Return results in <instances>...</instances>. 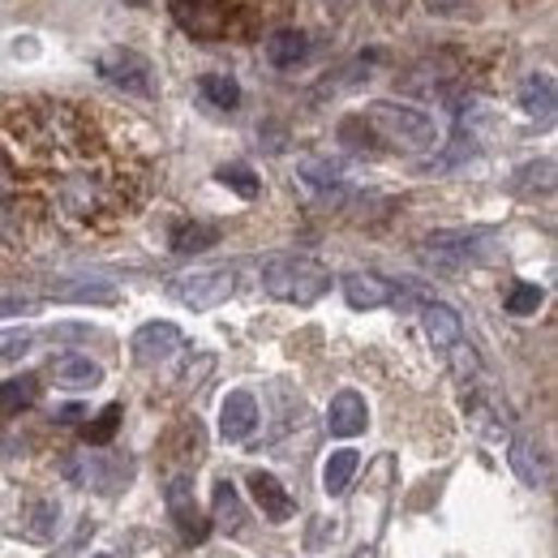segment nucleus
<instances>
[{"instance_id": "nucleus-1", "label": "nucleus", "mask_w": 558, "mask_h": 558, "mask_svg": "<svg viewBox=\"0 0 558 558\" xmlns=\"http://www.w3.org/2000/svg\"><path fill=\"white\" fill-rule=\"evenodd\" d=\"M361 121H369V130H374L378 138L387 142V146H400V150H434V146L442 142L438 121H434L429 112L413 108V104L374 99Z\"/></svg>"}, {"instance_id": "nucleus-2", "label": "nucleus", "mask_w": 558, "mask_h": 558, "mask_svg": "<svg viewBox=\"0 0 558 558\" xmlns=\"http://www.w3.org/2000/svg\"><path fill=\"white\" fill-rule=\"evenodd\" d=\"M263 288L276 301H292V305H314L327 288H331V271L314 258H271L263 267Z\"/></svg>"}, {"instance_id": "nucleus-3", "label": "nucleus", "mask_w": 558, "mask_h": 558, "mask_svg": "<svg viewBox=\"0 0 558 558\" xmlns=\"http://www.w3.org/2000/svg\"><path fill=\"white\" fill-rule=\"evenodd\" d=\"M57 203H61V210H65L70 219L90 223V219H99L104 210L121 207V190H117V181H108V177H99V172H90V168H77V172H70V177L61 181Z\"/></svg>"}, {"instance_id": "nucleus-4", "label": "nucleus", "mask_w": 558, "mask_h": 558, "mask_svg": "<svg viewBox=\"0 0 558 558\" xmlns=\"http://www.w3.org/2000/svg\"><path fill=\"white\" fill-rule=\"evenodd\" d=\"M486 254H489V232H434L421 245V258L434 271H442V276H456V271L482 263Z\"/></svg>"}, {"instance_id": "nucleus-5", "label": "nucleus", "mask_w": 558, "mask_h": 558, "mask_svg": "<svg viewBox=\"0 0 558 558\" xmlns=\"http://www.w3.org/2000/svg\"><path fill=\"white\" fill-rule=\"evenodd\" d=\"M95 73H99L104 82L121 86L125 95H142V99L155 95V65H150L142 52H134V48H108V52L95 61Z\"/></svg>"}, {"instance_id": "nucleus-6", "label": "nucleus", "mask_w": 558, "mask_h": 558, "mask_svg": "<svg viewBox=\"0 0 558 558\" xmlns=\"http://www.w3.org/2000/svg\"><path fill=\"white\" fill-rule=\"evenodd\" d=\"M232 288H236V276L223 271V267L219 271H190V276L168 279V292L181 305H190V310H215L219 301L232 296Z\"/></svg>"}, {"instance_id": "nucleus-7", "label": "nucleus", "mask_w": 558, "mask_h": 558, "mask_svg": "<svg viewBox=\"0 0 558 558\" xmlns=\"http://www.w3.org/2000/svg\"><path fill=\"white\" fill-rule=\"evenodd\" d=\"M163 498H168V511H172L181 537H185V542H207L210 520L203 515V507H198V498H194V477H190V473H172V477L163 482Z\"/></svg>"}, {"instance_id": "nucleus-8", "label": "nucleus", "mask_w": 558, "mask_h": 558, "mask_svg": "<svg viewBox=\"0 0 558 558\" xmlns=\"http://www.w3.org/2000/svg\"><path fill=\"white\" fill-rule=\"evenodd\" d=\"M70 473L73 482H82V486L90 489H104V494H112V489H121L130 482V464L121 456H104V451H90V447L70 456Z\"/></svg>"}, {"instance_id": "nucleus-9", "label": "nucleus", "mask_w": 558, "mask_h": 558, "mask_svg": "<svg viewBox=\"0 0 558 558\" xmlns=\"http://www.w3.org/2000/svg\"><path fill=\"white\" fill-rule=\"evenodd\" d=\"M511 473L524 482V486L533 489H550L555 482V456H550V447L546 442H537V438H511Z\"/></svg>"}, {"instance_id": "nucleus-10", "label": "nucleus", "mask_w": 558, "mask_h": 558, "mask_svg": "<svg viewBox=\"0 0 558 558\" xmlns=\"http://www.w3.org/2000/svg\"><path fill=\"white\" fill-rule=\"evenodd\" d=\"M172 13L194 39H219L228 31V9L219 0H172Z\"/></svg>"}, {"instance_id": "nucleus-11", "label": "nucleus", "mask_w": 558, "mask_h": 558, "mask_svg": "<svg viewBox=\"0 0 558 558\" xmlns=\"http://www.w3.org/2000/svg\"><path fill=\"white\" fill-rule=\"evenodd\" d=\"M130 349H134L142 365H159V361H168L172 352L181 349V327L177 323H142L134 331V340H130Z\"/></svg>"}, {"instance_id": "nucleus-12", "label": "nucleus", "mask_w": 558, "mask_h": 558, "mask_svg": "<svg viewBox=\"0 0 558 558\" xmlns=\"http://www.w3.org/2000/svg\"><path fill=\"white\" fill-rule=\"evenodd\" d=\"M258 425V400L250 391H228L223 409H219V434L228 442H245Z\"/></svg>"}, {"instance_id": "nucleus-13", "label": "nucleus", "mask_w": 558, "mask_h": 558, "mask_svg": "<svg viewBox=\"0 0 558 558\" xmlns=\"http://www.w3.org/2000/svg\"><path fill=\"white\" fill-rule=\"evenodd\" d=\"M267 61L276 65V70H301L305 61H310V35L305 31H296V26H279L267 35Z\"/></svg>"}, {"instance_id": "nucleus-14", "label": "nucleus", "mask_w": 558, "mask_h": 558, "mask_svg": "<svg viewBox=\"0 0 558 558\" xmlns=\"http://www.w3.org/2000/svg\"><path fill=\"white\" fill-rule=\"evenodd\" d=\"M250 494H254V502L263 507V515H267L271 524H283V520H292V511H296L292 494L279 486L276 473H250Z\"/></svg>"}, {"instance_id": "nucleus-15", "label": "nucleus", "mask_w": 558, "mask_h": 558, "mask_svg": "<svg viewBox=\"0 0 558 558\" xmlns=\"http://www.w3.org/2000/svg\"><path fill=\"white\" fill-rule=\"evenodd\" d=\"M344 296H349L352 310H378L396 296V283L374 276V271H352V276H344Z\"/></svg>"}, {"instance_id": "nucleus-16", "label": "nucleus", "mask_w": 558, "mask_h": 558, "mask_svg": "<svg viewBox=\"0 0 558 558\" xmlns=\"http://www.w3.org/2000/svg\"><path fill=\"white\" fill-rule=\"evenodd\" d=\"M365 421H369V409H365V400L356 391H340L331 400V409H327V429L336 438H356L365 429Z\"/></svg>"}, {"instance_id": "nucleus-17", "label": "nucleus", "mask_w": 558, "mask_h": 558, "mask_svg": "<svg viewBox=\"0 0 558 558\" xmlns=\"http://www.w3.org/2000/svg\"><path fill=\"white\" fill-rule=\"evenodd\" d=\"M421 327H425V336H429L434 349H451V344H460V336H464L460 314H456L451 305H442V301H434V305L421 310Z\"/></svg>"}, {"instance_id": "nucleus-18", "label": "nucleus", "mask_w": 558, "mask_h": 558, "mask_svg": "<svg viewBox=\"0 0 558 558\" xmlns=\"http://www.w3.org/2000/svg\"><path fill=\"white\" fill-rule=\"evenodd\" d=\"M52 378H57V387L86 391V387H99L104 369H99L90 356H82V352H65V356H57V361H52Z\"/></svg>"}, {"instance_id": "nucleus-19", "label": "nucleus", "mask_w": 558, "mask_h": 558, "mask_svg": "<svg viewBox=\"0 0 558 558\" xmlns=\"http://www.w3.org/2000/svg\"><path fill=\"white\" fill-rule=\"evenodd\" d=\"M520 108L533 121H550L555 117V77L550 73H533L520 82Z\"/></svg>"}, {"instance_id": "nucleus-20", "label": "nucleus", "mask_w": 558, "mask_h": 558, "mask_svg": "<svg viewBox=\"0 0 558 558\" xmlns=\"http://www.w3.org/2000/svg\"><path fill=\"white\" fill-rule=\"evenodd\" d=\"M356 469H361V456H356L352 447L331 451L327 464H323V489H327V494H344V489L352 486V477H356Z\"/></svg>"}, {"instance_id": "nucleus-21", "label": "nucleus", "mask_w": 558, "mask_h": 558, "mask_svg": "<svg viewBox=\"0 0 558 558\" xmlns=\"http://www.w3.org/2000/svg\"><path fill=\"white\" fill-rule=\"evenodd\" d=\"M198 90H203V99H207L210 108H219V112H232V108L241 104V86H236V77H228V73H207V77L198 82Z\"/></svg>"}, {"instance_id": "nucleus-22", "label": "nucleus", "mask_w": 558, "mask_h": 558, "mask_svg": "<svg viewBox=\"0 0 558 558\" xmlns=\"http://www.w3.org/2000/svg\"><path fill=\"white\" fill-rule=\"evenodd\" d=\"M215 181L219 185H228L236 198H245V203H254L258 194H263V181H258V172L254 168H245V163H223L219 172H215Z\"/></svg>"}, {"instance_id": "nucleus-23", "label": "nucleus", "mask_w": 558, "mask_h": 558, "mask_svg": "<svg viewBox=\"0 0 558 558\" xmlns=\"http://www.w3.org/2000/svg\"><path fill=\"white\" fill-rule=\"evenodd\" d=\"M210 245H219V228H210V223H181L172 232V250L177 254H203Z\"/></svg>"}, {"instance_id": "nucleus-24", "label": "nucleus", "mask_w": 558, "mask_h": 558, "mask_svg": "<svg viewBox=\"0 0 558 558\" xmlns=\"http://www.w3.org/2000/svg\"><path fill=\"white\" fill-rule=\"evenodd\" d=\"M215 520H219V529H228V533H241V524H245L241 498H236V486H232V482H215Z\"/></svg>"}, {"instance_id": "nucleus-25", "label": "nucleus", "mask_w": 558, "mask_h": 558, "mask_svg": "<svg viewBox=\"0 0 558 558\" xmlns=\"http://www.w3.org/2000/svg\"><path fill=\"white\" fill-rule=\"evenodd\" d=\"M542 301H546V292H542L537 283H511V292H507L502 310H507V314H515V318H529V314H537V310H542Z\"/></svg>"}, {"instance_id": "nucleus-26", "label": "nucleus", "mask_w": 558, "mask_h": 558, "mask_svg": "<svg viewBox=\"0 0 558 558\" xmlns=\"http://www.w3.org/2000/svg\"><path fill=\"white\" fill-rule=\"evenodd\" d=\"M117 425H121V404H108L99 417L86 421V429H82L86 447H108V442H112V434H117Z\"/></svg>"}, {"instance_id": "nucleus-27", "label": "nucleus", "mask_w": 558, "mask_h": 558, "mask_svg": "<svg viewBox=\"0 0 558 558\" xmlns=\"http://www.w3.org/2000/svg\"><path fill=\"white\" fill-rule=\"evenodd\" d=\"M35 396H39V383L35 378H9V383H0V409H31L35 404Z\"/></svg>"}, {"instance_id": "nucleus-28", "label": "nucleus", "mask_w": 558, "mask_h": 558, "mask_svg": "<svg viewBox=\"0 0 558 558\" xmlns=\"http://www.w3.org/2000/svg\"><path fill=\"white\" fill-rule=\"evenodd\" d=\"M57 296H73V301H104V305H112V301H117V288H112V283H99V279H82V283H57Z\"/></svg>"}, {"instance_id": "nucleus-29", "label": "nucleus", "mask_w": 558, "mask_h": 558, "mask_svg": "<svg viewBox=\"0 0 558 558\" xmlns=\"http://www.w3.org/2000/svg\"><path fill=\"white\" fill-rule=\"evenodd\" d=\"M57 524H61V507H57V502H39V507H35V515L26 520V533L44 546V542H52V537H57Z\"/></svg>"}, {"instance_id": "nucleus-30", "label": "nucleus", "mask_w": 558, "mask_h": 558, "mask_svg": "<svg viewBox=\"0 0 558 558\" xmlns=\"http://www.w3.org/2000/svg\"><path fill=\"white\" fill-rule=\"evenodd\" d=\"M31 344H35V336H31V331H22V327L0 331V361H17V356H26Z\"/></svg>"}, {"instance_id": "nucleus-31", "label": "nucleus", "mask_w": 558, "mask_h": 558, "mask_svg": "<svg viewBox=\"0 0 558 558\" xmlns=\"http://www.w3.org/2000/svg\"><path fill=\"white\" fill-rule=\"evenodd\" d=\"M39 310V301H0V318H22V314H35Z\"/></svg>"}, {"instance_id": "nucleus-32", "label": "nucleus", "mask_w": 558, "mask_h": 558, "mask_svg": "<svg viewBox=\"0 0 558 558\" xmlns=\"http://www.w3.org/2000/svg\"><path fill=\"white\" fill-rule=\"evenodd\" d=\"M429 13H451V9H460V0H421Z\"/></svg>"}, {"instance_id": "nucleus-33", "label": "nucleus", "mask_w": 558, "mask_h": 558, "mask_svg": "<svg viewBox=\"0 0 558 558\" xmlns=\"http://www.w3.org/2000/svg\"><path fill=\"white\" fill-rule=\"evenodd\" d=\"M9 181H13V168H9L4 155H0V190H9Z\"/></svg>"}, {"instance_id": "nucleus-34", "label": "nucleus", "mask_w": 558, "mask_h": 558, "mask_svg": "<svg viewBox=\"0 0 558 558\" xmlns=\"http://www.w3.org/2000/svg\"><path fill=\"white\" fill-rule=\"evenodd\" d=\"M125 4H146V0H125Z\"/></svg>"}, {"instance_id": "nucleus-35", "label": "nucleus", "mask_w": 558, "mask_h": 558, "mask_svg": "<svg viewBox=\"0 0 558 558\" xmlns=\"http://www.w3.org/2000/svg\"><path fill=\"white\" fill-rule=\"evenodd\" d=\"M99 558H112V555H99Z\"/></svg>"}]
</instances>
